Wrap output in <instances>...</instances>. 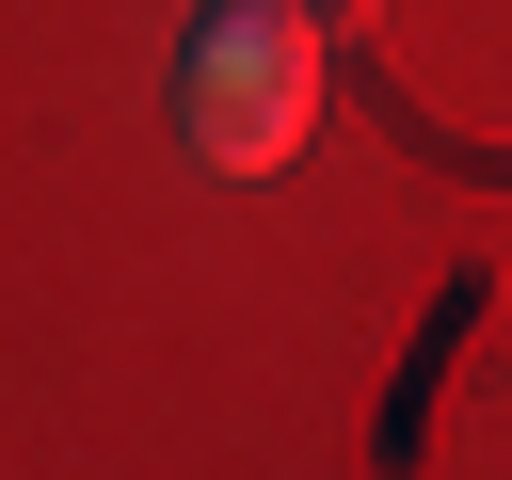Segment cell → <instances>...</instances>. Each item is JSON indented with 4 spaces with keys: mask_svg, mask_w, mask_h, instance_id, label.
<instances>
[{
    "mask_svg": "<svg viewBox=\"0 0 512 480\" xmlns=\"http://www.w3.org/2000/svg\"><path fill=\"white\" fill-rule=\"evenodd\" d=\"M176 128L208 176H272L304 128H320V16L304 0H224L192 48H176Z\"/></svg>",
    "mask_w": 512,
    "mask_h": 480,
    "instance_id": "6da1fadb",
    "label": "cell"
}]
</instances>
